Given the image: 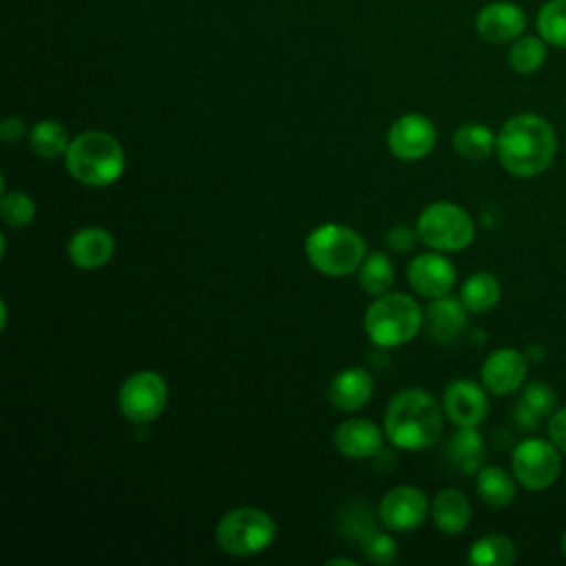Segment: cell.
I'll return each instance as SVG.
<instances>
[{
	"mask_svg": "<svg viewBox=\"0 0 566 566\" xmlns=\"http://www.w3.org/2000/svg\"><path fill=\"white\" fill-rule=\"evenodd\" d=\"M442 409L455 427H478L489 411L484 385L469 378L451 380L442 396Z\"/></svg>",
	"mask_w": 566,
	"mask_h": 566,
	"instance_id": "13",
	"label": "cell"
},
{
	"mask_svg": "<svg viewBox=\"0 0 566 566\" xmlns=\"http://www.w3.org/2000/svg\"><path fill=\"white\" fill-rule=\"evenodd\" d=\"M358 283L371 296H380V294L389 292V287L394 283V265H391L389 256L380 250L367 252V256L363 259V263L358 268Z\"/></svg>",
	"mask_w": 566,
	"mask_h": 566,
	"instance_id": "28",
	"label": "cell"
},
{
	"mask_svg": "<svg viewBox=\"0 0 566 566\" xmlns=\"http://www.w3.org/2000/svg\"><path fill=\"white\" fill-rule=\"evenodd\" d=\"M526 356L513 347L493 349L482 363V385L493 396H509L526 380Z\"/></svg>",
	"mask_w": 566,
	"mask_h": 566,
	"instance_id": "15",
	"label": "cell"
},
{
	"mask_svg": "<svg viewBox=\"0 0 566 566\" xmlns=\"http://www.w3.org/2000/svg\"><path fill=\"white\" fill-rule=\"evenodd\" d=\"M517 557L515 544L502 533H489L478 537L469 548V564L473 566H511Z\"/></svg>",
	"mask_w": 566,
	"mask_h": 566,
	"instance_id": "24",
	"label": "cell"
},
{
	"mask_svg": "<svg viewBox=\"0 0 566 566\" xmlns=\"http://www.w3.org/2000/svg\"><path fill=\"white\" fill-rule=\"evenodd\" d=\"M276 537V522L259 506H239L228 511L214 528L217 546L232 557H252L263 553Z\"/></svg>",
	"mask_w": 566,
	"mask_h": 566,
	"instance_id": "6",
	"label": "cell"
},
{
	"mask_svg": "<svg viewBox=\"0 0 566 566\" xmlns=\"http://www.w3.org/2000/svg\"><path fill=\"white\" fill-rule=\"evenodd\" d=\"M71 263L80 270H99L115 254V237L102 226H86L71 234L66 243Z\"/></svg>",
	"mask_w": 566,
	"mask_h": 566,
	"instance_id": "16",
	"label": "cell"
},
{
	"mask_svg": "<svg viewBox=\"0 0 566 566\" xmlns=\"http://www.w3.org/2000/svg\"><path fill=\"white\" fill-rule=\"evenodd\" d=\"M429 515L440 533L460 535L471 522V504L462 491L442 489L433 495Z\"/></svg>",
	"mask_w": 566,
	"mask_h": 566,
	"instance_id": "20",
	"label": "cell"
},
{
	"mask_svg": "<svg viewBox=\"0 0 566 566\" xmlns=\"http://www.w3.org/2000/svg\"><path fill=\"white\" fill-rule=\"evenodd\" d=\"M385 429L367 418H347L334 429V447L349 460H365L380 451Z\"/></svg>",
	"mask_w": 566,
	"mask_h": 566,
	"instance_id": "17",
	"label": "cell"
},
{
	"mask_svg": "<svg viewBox=\"0 0 566 566\" xmlns=\"http://www.w3.org/2000/svg\"><path fill=\"white\" fill-rule=\"evenodd\" d=\"M424 325L420 303L405 292H385L365 310L363 327L376 347H400L418 336Z\"/></svg>",
	"mask_w": 566,
	"mask_h": 566,
	"instance_id": "4",
	"label": "cell"
},
{
	"mask_svg": "<svg viewBox=\"0 0 566 566\" xmlns=\"http://www.w3.org/2000/svg\"><path fill=\"white\" fill-rule=\"evenodd\" d=\"M305 256L325 276H347L358 272L367 256L363 234L343 223H321L305 239Z\"/></svg>",
	"mask_w": 566,
	"mask_h": 566,
	"instance_id": "5",
	"label": "cell"
},
{
	"mask_svg": "<svg viewBox=\"0 0 566 566\" xmlns=\"http://www.w3.org/2000/svg\"><path fill=\"white\" fill-rule=\"evenodd\" d=\"M442 411L429 391L420 387L400 389L385 409V436L405 451L427 449L442 436Z\"/></svg>",
	"mask_w": 566,
	"mask_h": 566,
	"instance_id": "2",
	"label": "cell"
},
{
	"mask_svg": "<svg viewBox=\"0 0 566 566\" xmlns=\"http://www.w3.org/2000/svg\"><path fill=\"white\" fill-rule=\"evenodd\" d=\"M325 564H327V566H332V564H347V566H356V562H354V559H347V557H332V559H327Z\"/></svg>",
	"mask_w": 566,
	"mask_h": 566,
	"instance_id": "37",
	"label": "cell"
},
{
	"mask_svg": "<svg viewBox=\"0 0 566 566\" xmlns=\"http://www.w3.org/2000/svg\"><path fill=\"white\" fill-rule=\"evenodd\" d=\"M526 29L524 11L509 0L484 4L475 15V31L489 44H511Z\"/></svg>",
	"mask_w": 566,
	"mask_h": 566,
	"instance_id": "14",
	"label": "cell"
},
{
	"mask_svg": "<svg viewBox=\"0 0 566 566\" xmlns=\"http://www.w3.org/2000/svg\"><path fill=\"white\" fill-rule=\"evenodd\" d=\"M436 126L422 113L400 115L387 130V148L400 161H420L436 146Z\"/></svg>",
	"mask_w": 566,
	"mask_h": 566,
	"instance_id": "11",
	"label": "cell"
},
{
	"mask_svg": "<svg viewBox=\"0 0 566 566\" xmlns=\"http://www.w3.org/2000/svg\"><path fill=\"white\" fill-rule=\"evenodd\" d=\"M2 221L11 228H24L35 219V201L27 192H2L0 201Z\"/></svg>",
	"mask_w": 566,
	"mask_h": 566,
	"instance_id": "31",
	"label": "cell"
},
{
	"mask_svg": "<svg viewBox=\"0 0 566 566\" xmlns=\"http://www.w3.org/2000/svg\"><path fill=\"white\" fill-rule=\"evenodd\" d=\"M511 469L524 489L544 491L557 482L562 473V455L551 440L526 438L515 444Z\"/></svg>",
	"mask_w": 566,
	"mask_h": 566,
	"instance_id": "9",
	"label": "cell"
},
{
	"mask_svg": "<svg viewBox=\"0 0 566 566\" xmlns=\"http://www.w3.org/2000/svg\"><path fill=\"white\" fill-rule=\"evenodd\" d=\"M515 475L504 471L502 467H482L475 478V491L480 500L491 509H504L515 500L517 486Z\"/></svg>",
	"mask_w": 566,
	"mask_h": 566,
	"instance_id": "22",
	"label": "cell"
},
{
	"mask_svg": "<svg viewBox=\"0 0 566 566\" xmlns=\"http://www.w3.org/2000/svg\"><path fill=\"white\" fill-rule=\"evenodd\" d=\"M495 153L504 170L513 177H537L555 159L557 135L542 115L517 113L500 126Z\"/></svg>",
	"mask_w": 566,
	"mask_h": 566,
	"instance_id": "1",
	"label": "cell"
},
{
	"mask_svg": "<svg viewBox=\"0 0 566 566\" xmlns=\"http://www.w3.org/2000/svg\"><path fill=\"white\" fill-rule=\"evenodd\" d=\"M69 144V133L57 119H40L29 130V148L42 159L64 157Z\"/></svg>",
	"mask_w": 566,
	"mask_h": 566,
	"instance_id": "26",
	"label": "cell"
},
{
	"mask_svg": "<svg viewBox=\"0 0 566 566\" xmlns=\"http://www.w3.org/2000/svg\"><path fill=\"white\" fill-rule=\"evenodd\" d=\"M418 241H420V239H418L416 228H409V226H402V223L389 228L387 234H385V243H387L389 250H394V252H409V250L416 248Z\"/></svg>",
	"mask_w": 566,
	"mask_h": 566,
	"instance_id": "33",
	"label": "cell"
},
{
	"mask_svg": "<svg viewBox=\"0 0 566 566\" xmlns=\"http://www.w3.org/2000/svg\"><path fill=\"white\" fill-rule=\"evenodd\" d=\"M22 135H24V122H22V119H18V117H7V119H2V124H0V137H2L7 144L15 142V139L22 137Z\"/></svg>",
	"mask_w": 566,
	"mask_h": 566,
	"instance_id": "36",
	"label": "cell"
},
{
	"mask_svg": "<svg viewBox=\"0 0 566 566\" xmlns=\"http://www.w3.org/2000/svg\"><path fill=\"white\" fill-rule=\"evenodd\" d=\"M548 44L542 35H520L511 42L509 49V66L520 75H531L546 62Z\"/></svg>",
	"mask_w": 566,
	"mask_h": 566,
	"instance_id": "27",
	"label": "cell"
},
{
	"mask_svg": "<svg viewBox=\"0 0 566 566\" xmlns=\"http://www.w3.org/2000/svg\"><path fill=\"white\" fill-rule=\"evenodd\" d=\"M64 166L77 184L104 188L124 175L126 153L111 133L84 130L71 139L64 155Z\"/></svg>",
	"mask_w": 566,
	"mask_h": 566,
	"instance_id": "3",
	"label": "cell"
},
{
	"mask_svg": "<svg viewBox=\"0 0 566 566\" xmlns=\"http://www.w3.org/2000/svg\"><path fill=\"white\" fill-rule=\"evenodd\" d=\"M385 526H376L374 531H369L358 544L363 548V555L367 562L371 564H378V566H385V564H394L396 562V555H398V546H396V539L382 531Z\"/></svg>",
	"mask_w": 566,
	"mask_h": 566,
	"instance_id": "30",
	"label": "cell"
},
{
	"mask_svg": "<svg viewBox=\"0 0 566 566\" xmlns=\"http://www.w3.org/2000/svg\"><path fill=\"white\" fill-rule=\"evenodd\" d=\"M467 314L469 310L462 298H455L451 294L431 298L424 310V325L429 336L438 343L455 340L467 327Z\"/></svg>",
	"mask_w": 566,
	"mask_h": 566,
	"instance_id": "18",
	"label": "cell"
},
{
	"mask_svg": "<svg viewBox=\"0 0 566 566\" xmlns=\"http://www.w3.org/2000/svg\"><path fill=\"white\" fill-rule=\"evenodd\" d=\"M453 150L469 161H484L495 150V133L480 122H464L453 130Z\"/></svg>",
	"mask_w": 566,
	"mask_h": 566,
	"instance_id": "23",
	"label": "cell"
},
{
	"mask_svg": "<svg viewBox=\"0 0 566 566\" xmlns=\"http://www.w3.org/2000/svg\"><path fill=\"white\" fill-rule=\"evenodd\" d=\"M427 495L411 484H398L389 489L378 504V520L387 531L409 533L416 531L429 515Z\"/></svg>",
	"mask_w": 566,
	"mask_h": 566,
	"instance_id": "10",
	"label": "cell"
},
{
	"mask_svg": "<svg viewBox=\"0 0 566 566\" xmlns=\"http://www.w3.org/2000/svg\"><path fill=\"white\" fill-rule=\"evenodd\" d=\"M500 296H502V285L497 276L491 272H475L460 287L462 303L467 305L469 312H475V314L493 310Z\"/></svg>",
	"mask_w": 566,
	"mask_h": 566,
	"instance_id": "25",
	"label": "cell"
},
{
	"mask_svg": "<svg viewBox=\"0 0 566 566\" xmlns=\"http://www.w3.org/2000/svg\"><path fill=\"white\" fill-rule=\"evenodd\" d=\"M447 464L462 475L478 473L484 460V440L475 427H458L444 447Z\"/></svg>",
	"mask_w": 566,
	"mask_h": 566,
	"instance_id": "21",
	"label": "cell"
},
{
	"mask_svg": "<svg viewBox=\"0 0 566 566\" xmlns=\"http://www.w3.org/2000/svg\"><path fill=\"white\" fill-rule=\"evenodd\" d=\"M168 402V385L161 374L142 369L128 376L117 391V409L124 418L137 424L159 418Z\"/></svg>",
	"mask_w": 566,
	"mask_h": 566,
	"instance_id": "8",
	"label": "cell"
},
{
	"mask_svg": "<svg viewBox=\"0 0 566 566\" xmlns=\"http://www.w3.org/2000/svg\"><path fill=\"white\" fill-rule=\"evenodd\" d=\"M374 396V378L363 367H345L338 371L327 389L332 407L340 411H358Z\"/></svg>",
	"mask_w": 566,
	"mask_h": 566,
	"instance_id": "19",
	"label": "cell"
},
{
	"mask_svg": "<svg viewBox=\"0 0 566 566\" xmlns=\"http://www.w3.org/2000/svg\"><path fill=\"white\" fill-rule=\"evenodd\" d=\"M548 440L566 453V407H559L555 409L551 416H548Z\"/></svg>",
	"mask_w": 566,
	"mask_h": 566,
	"instance_id": "34",
	"label": "cell"
},
{
	"mask_svg": "<svg viewBox=\"0 0 566 566\" xmlns=\"http://www.w3.org/2000/svg\"><path fill=\"white\" fill-rule=\"evenodd\" d=\"M559 546H562V553H564V557H566V528H564V533H562V537H559Z\"/></svg>",
	"mask_w": 566,
	"mask_h": 566,
	"instance_id": "38",
	"label": "cell"
},
{
	"mask_svg": "<svg viewBox=\"0 0 566 566\" xmlns=\"http://www.w3.org/2000/svg\"><path fill=\"white\" fill-rule=\"evenodd\" d=\"M542 416H537L531 407H526L522 400L515 402L513 407V422L522 429V431H535L539 424Z\"/></svg>",
	"mask_w": 566,
	"mask_h": 566,
	"instance_id": "35",
	"label": "cell"
},
{
	"mask_svg": "<svg viewBox=\"0 0 566 566\" xmlns=\"http://www.w3.org/2000/svg\"><path fill=\"white\" fill-rule=\"evenodd\" d=\"M458 279L455 265L447 256V252L429 250L416 254L407 265V281L424 298H438L453 290Z\"/></svg>",
	"mask_w": 566,
	"mask_h": 566,
	"instance_id": "12",
	"label": "cell"
},
{
	"mask_svg": "<svg viewBox=\"0 0 566 566\" xmlns=\"http://www.w3.org/2000/svg\"><path fill=\"white\" fill-rule=\"evenodd\" d=\"M520 400L531 407L537 416H551L557 409V396L553 391V387L544 380H533L522 389Z\"/></svg>",
	"mask_w": 566,
	"mask_h": 566,
	"instance_id": "32",
	"label": "cell"
},
{
	"mask_svg": "<svg viewBox=\"0 0 566 566\" xmlns=\"http://www.w3.org/2000/svg\"><path fill=\"white\" fill-rule=\"evenodd\" d=\"M420 243L438 252H460L471 245L475 223L471 214L451 201H433L416 219Z\"/></svg>",
	"mask_w": 566,
	"mask_h": 566,
	"instance_id": "7",
	"label": "cell"
},
{
	"mask_svg": "<svg viewBox=\"0 0 566 566\" xmlns=\"http://www.w3.org/2000/svg\"><path fill=\"white\" fill-rule=\"evenodd\" d=\"M537 33L546 44L566 49V0H548L542 4L537 18Z\"/></svg>",
	"mask_w": 566,
	"mask_h": 566,
	"instance_id": "29",
	"label": "cell"
}]
</instances>
